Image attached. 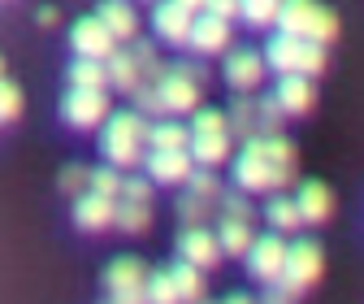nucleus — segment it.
I'll list each match as a JSON object with an SVG mask.
<instances>
[{"mask_svg": "<svg viewBox=\"0 0 364 304\" xmlns=\"http://www.w3.org/2000/svg\"><path fill=\"white\" fill-rule=\"evenodd\" d=\"M295 148L282 135H252L235 157V183L243 192H282L295 179Z\"/></svg>", "mask_w": 364, "mask_h": 304, "instance_id": "obj_1", "label": "nucleus"}, {"mask_svg": "<svg viewBox=\"0 0 364 304\" xmlns=\"http://www.w3.org/2000/svg\"><path fill=\"white\" fill-rule=\"evenodd\" d=\"M144 144H148V122L144 113H113L105 117L100 130V152L113 169H130L144 161Z\"/></svg>", "mask_w": 364, "mask_h": 304, "instance_id": "obj_2", "label": "nucleus"}, {"mask_svg": "<svg viewBox=\"0 0 364 304\" xmlns=\"http://www.w3.org/2000/svg\"><path fill=\"white\" fill-rule=\"evenodd\" d=\"M273 26H282V35H299L312 43H330L338 35V18L326 5H316V0H282Z\"/></svg>", "mask_w": 364, "mask_h": 304, "instance_id": "obj_3", "label": "nucleus"}, {"mask_svg": "<svg viewBox=\"0 0 364 304\" xmlns=\"http://www.w3.org/2000/svg\"><path fill=\"white\" fill-rule=\"evenodd\" d=\"M264 65H273L278 74H321L326 70V43H312V39H299V35H273L269 48H264Z\"/></svg>", "mask_w": 364, "mask_h": 304, "instance_id": "obj_4", "label": "nucleus"}, {"mask_svg": "<svg viewBox=\"0 0 364 304\" xmlns=\"http://www.w3.org/2000/svg\"><path fill=\"white\" fill-rule=\"evenodd\" d=\"M187 152L196 165L213 169L230 157V122H225L221 109H200L196 122H191V140H187Z\"/></svg>", "mask_w": 364, "mask_h": 304, "instance_id": "obj_5", "label": "nucleus"}, {"mask_svg": "<svg viewBox=\"0 0 364 304\" xmlns=\"http://www.w3.org/2000/svg\"><path fill=\"white\" fill-rule=\"evenodd\" d=\"M316 278H321V248H316L312 239L291 243V248H287V261H282V278H278V287L291 291V295H299V291H308Z\"/></svg>", "mask_w": 364, "mask_h": 304, "instance_id": "obj_6", "label": "nucleus"}, {"mask_svg": "<svg viewBox=\"0 0 364 304\" xmlns=\"http://www.w3.org/2000/svg\"><path fill=\"white\" fill-rule=\"evenodd\" d=\"M144 261L139 256H113L109 270H105V287L113 304H144Z\"/></svg>", "mask_w": 364, "mask_h": 304, "instance_id": "obj_7", "label": "nucleus"}, {"mask_svg": "<svg viewBox=\"0 0 364 304\" xmlns=\"http://www.w3.org/2000/svg\"><path fill=\"white\" fill-rule=\"evenodd\" d=\"M61 117L78 130H91V126H100L109 117V96H105V87H70L65 100H61Z\"/></svg>", "mask_w": 364, "mask_h": 304, "instance_id": "obj_8", "label": "nucleus"}, {"mask_svg": "<svg viewBox=\"0 0 364 304\" xmlns=\"http://www.w3.org/2000/svg\"><path fill=\"white\" fill-rule=\"evenodd\" d=\"M243 256H247V270H252V278L269 287V283H278V278H282L287 243H282V235H260V239H252V248H247Z\"/></svg>", "mask_w": 364, "mask_h": 304, "instance_id": "obj_9", "label": "nucleus"}, {"mask_svg": "<svg viewBox=\"0 0 364 304\" xmlns=\"http://www.w3.org/2000/svg\"><path fill=\"white\" fill-rule=\"evenodd\" d=\"M144 165L152 174V183H187L191 169H196V161H191L187 148H152L144 157Z\"/></svg>", "mask_w": 364, "mask_h": 304, "instance_id": "obj_10", "label": "nucleus"}, {"mask_svg": "<svg viewBox=\"0 0 364 304\" xmlns=\"http://www.w3.org/2000/svg\"><path fill=\"white\" fill-rule=\"evenodd\" d=\"M70 43H74L78 57H91V61H105V57L117 48V39L109 35V26H105L100 18H82V22H74Z\"/></svg>", "mask_w": 364, "mask_h": 304, "instance_id": "obj_11", "label": "nucleus"}, {"mask_svg": "<svg viewBox=\"0 0 364 304\" xmlns=\"http://www.w3.org/2000/svg\"><path fill=\"white\" fill-rule=\"evenodd\" d=\"M178 252H182V261H191V266H200V270H208V266L221 261V243H217V235L204 222L187 226V231L178 235Z\"/></svg>", "mask_w": 364, "mask_h": 304, "instance_id": "obj_12", "label": "nucleus"}, {"mask_svg": "<svg viewBox=\"0 0 364 304\" xmlns=\"http://www.w3.org/2000/svg\"><path fill=\"white\" fill-rule=\"evenodd\" d=\"M113 200L117 196H105V192H78V200H74V222H78V231H105V226H113Z\"/></svg>", "mask_w": 364, "mask_h": 304, "instance_id": "obj_13", "label": "nucleus"}, {"mask_svg": "<svg viewBox=\"0 0 364 304\" xmlns=\"http://www.w3.org/2000/svg\"><path fill=\"white\" fill-rule=\"evenodd\" d=\"M264 78V57L252 53V48H235L225 57V83L235 87V92H256Z\"/></svg>", "mask_w": 364, "mask_h": 304, "instance_id": "obj_14", "label": "nucleus"}, {"mask_svg": "<svg viewBox=\"0 0 364 304\" xmlns=\"http://www.w3.org/2000/svg\"><path fill=\"white\" fill-rule=\"evenodd\" d=\"M161 87V100H165V113H187L200 105V83L187 78L182 70H165V78L156 83Z\"/></svg>", "mask_w": 364, "mask_h": 304, "instance_id": "obj_15", "label": "nucleus"}, {"mask_svg": "<svg viewBox=\"0 0 364 304\" xmlns=\"http://www.w3.org/2000/svg\"><path fill=\"white\" fill-rule=\"evenodd\" d=\"M187 43H191V48L196 53H221L225 48V43H230V22H221V18H213V14H196L191 18V35H187Z\"/></svg>", "mask_w": 364, "mask_h": 304, "instance_id": "obj_16", "label": "nucleus"}, {"mask_svg": "<svg viewBox=\"0 0 364 304\" xmlns=\"http://www.w3.org/2000/svg\"><path fill=\"white\" fill-rule=\"evenodd\" d=\"M191 18H196V14H187L182 5H173V0H161V5L152 9V31H156L165 43H187Z\"/></svg>", "mask_w": 364, "mask_h": 304, "instance_id": "obj_17", "label": "nucleus"}, {"mask_svg": "<svg viewBox=\"0 0 364 304\" xmlns=\"http://www.w3.org/2000/svg\"><path fill=\"white\" fill-rule=\"evenodd\" d=\"M273 100H278V109H282L287 117L308 113V109H312V100H316L312 78H304V74H282V83H278V92H273Z\"/></svg>", "mask_w": 364, "mask_h": 304, "instance_id": "obj_18", "label": "nucleus"}, {"mask_svg": "<svg viewBox=\"0 0 364 304\" xmlns=\"http://www.w3.org/2000/svg\"><path fill=\"white\" fill-rule=\"evenodd\" d=\"M295 209H299V217L304 222H326V217L334 213V196H330V187L326 183H304L299 187V196H295Z\"/></svg>", "mask_w": 364, "mask_h": 304, "instance_id": "obj_19", "label": "nucleus"}, {"mask_svg": "<svg viewBox=\"0 0 364 304\" xmlns=\"http://www.w3.org/2000/svg\"><path fill=\"white\" fill-rule=\"evenodd\" d=\"M96 18L109 26L113 39H134V35H139V18H134V9L126 5V0H105Z\"/></svg>", "mask_w": 364, "mask_h": 304, "instance_id": "obj_20", "label": "nucleus"}, {"mask_svg": "<svg viewBox=\"0 0 364 304\" xmlns=\"http://www.w3.org/2000/svg\"><path fill=\"white\" fill-rule=\"evenodd\" d=\"M105 74H109V87H117V92H134V87L144 83V74H139V65H134V57L122 53V48H113V53L105 57Z\"/></svg>", "mask_w": 364, "mask_h": 304, "instance_id": "obj_21", "label": "nucleus"}, {"mask_svg": "<svg viewBox=\"0 0 364 304\" xmlns=\"http://www.w3.org/2000/svg\"><path fill=\"white\" fill-rule=\"evenodd\" d=\"M217 235V243H221V252H230V256H243L247 248H252V222H243V217H225L221 213V226L213 231Z\"/></svg>", "mask_w": 364, "mask_h": 304, "instance_id": "obj_22", "label": "nucleus"}, {"mask_svg": "<svg viewBox=\"0 0 364 304\" xmlns=\"http://www.w3.org/2000/svg\"><path fill=\"white\" fill-rule=\"evenodd\" d=\"M113 222H117V231H126V235H139V231L152 222V204H139V200L117 196V200H113Z\"/></svg>", "mask_w": 364, "mask_h": 304, "instance_id": "obj_23", "label": "nucleus"}, {"mask_svg": "<svg viewBox=\"0 0 364 304\" xmlns=\"http://www.w3.org/2000/svg\"><path fill=\"white\" fill-rule=\"evenodd\" d=\"M173 287H178V300H187V304H200L204 300V274L200 266H191V261H178V266L169 270Z\"/></svg>", "mask_w": 364, "mask_h": 304, "instance_id": "obj_24", "label": "nucleus"}, {"mask_svg": "<svg viewBox=\"0 0 364 304\" xmlns=\"http://www.w3.org/2000/svg\"><path fill=\"white\" fill-rule=\"evenodd\" d=\"M264 217H269L273 231H299V226H304V217H299V209H295V196H273L269 209H264Z\"/></svg>", "mask_w": 364, "mask_h": 304, "instance_id": "obj_25", "label": "nucleus"}, {"mask_svg": "<svg viewBox=\"0 0 364 304\" xmlns=\"http://www.w3.org/2000/svg\"><path fill=\"white\" fill-rule=\"evenodd\" d=\"M225 122H230V135H243V140H252V135H256V100H252L247 92H239V100L230 105Z\"/></svg>", "mask_w": 364, "mask_h": 304, "instance_id": "obj_26", "label": "nucleus"}, {"mask_svg": "<svg viewBox=\"0 0 364 304\" xmlns=\"http://www.w3.org/2000/svg\"><path fill=\"white\" fill-rule=\"evenodd\" d=\"M144 304H182L178 300V287L169 278V270H152L144 278Z\"/></svg>", "mask_w": 364, "mask_h": 304, "instance_id": "obj_27", "label": "nucleus"}, {"mask_svg": "<svg viewBox=\"0 0 364 304\" xmlns=\"http://www.w3.org/2000/svg\"><path fill=\"white\" fill-rule=\"evenodd\" d=\"M187 140H191V130L178 126V122H152L148 126V144L152 148H187Z\"/></svg>", "mask_w": 364, "mask_h": 304, "instance_id": "obj_28", "label": "nucleus"}, {"mask_svg": "<svg viewBox=\"0 0 364 304\" xmlns=\"http://www.w3.org/2000/svg\"><path fill=\"white\" fill-rule=\"evenodd\" d=\"M70 87H109L105 61H91V57H78V61L70 65Z\"/></svg>", "mask_w": 364, "mask_h": 304, "instance_id": "obj_29", "label": "nucleus"}, {"mask_svg": "<svg viewBox=\"0 0 364 304\" xmlns=\"http://www.w3.org/2000/svg\"><path fill=\"white\" fill-rule=\"evenodd\" d=\"M278 5H282V0H239V18L247 26H273Z\"/></svg>", "mask_w": 364, "mask_h": 304, "instance_id": "obj_30", "label": "nucleus"}, {"mask_svg": "<svg viewBox=\"0 0 364 304\" xmlns=\"http://www.w3.org/2000/svg\"><path fill=\"white\" fill-rule=\"evenodd\" d=\"M130 57H134V65H139V74H144L148 83H161V78H165V65L156 61V53H152V43H148V39H134Z\"/></svg>", "mask_w": 364, "mask_h": 304, "instance_id": "obj_31", "label": "nucleus"}, {"mask_svg": "<svg viewBox=\"0 0 364 304\" xmlns=\"http://www.w3.org/2000/svg\"><path fill=\"white\" fill-rule=\"evenodd\" d=\"M282 109H278V100H273V96H260L256 100V126H260V135H278V130H282Z\"/></svg>", "mask_w": 364, "mask_h": 304, "instance_id": "obj_32", "label": "nucleus"}, {"mask_svg": "<svg viewBox=\"0 0 364 304\" xmlns=\"http://www.w3.org/2000/svg\"><path fill=\"white\" fill-rule=\"evenodd\" d=\"M130 96H134V105H139V113H152V117L165 113V100H161V87L156 83H139Z\"/></svg>", "mask_w": 364, "mask_h": 304, "instance_id": "obj_33", "label": "nucleus"}, {"mask_svg": "<svg viewBox=\"0 0 364 304\" xmlns=\"http://www.w3.org/2000/svg\"><path fill=\"white\" fill-rule=\"evenodd\" d=\"M18 113H22V92L0 74V122H14Z\"/></svg>", "mask_w": 364, "mask_h": 304, "instance_id": "obj_34", "label": "nucleus"}, {"mask_svg": "<svg viewBox=\"0 0 364 304\" xmlns=\"http://www.w3.org/2000/svg\"><path fill=\"white\" fill-rule=\"evenodd\" d=\"M87 187H91V192H105V196H117V192H122V179H117L113 165H100V169L87 174Z\"/></svg>", "mask_w": 364, "mask_h": 304, "instance_id": "obj_35", "label": "nucleus"}, {"mask_svg": "<svg viewBox=\"0 0 364 304\" xmlns=\"http://www.w3.org/2000/svg\"><path fill=\"white\" fill-rule=\"evenodd\" d=\"M178 217H182V222H187V226H200L204 217H208V200H204V196H191V192H187V196L178 200Z\"/></svg>", "mask_w": 364, "mask_h": 304, "instance_id": "obj_36", "label": "nucleus"}, {"mask_svg": "<svg viewBox=\"0 0 364 304\" xmlns=\"http://www.w3.org/2000/svg\"><path fill=\"white\" fill-rule=\"evenodd\" d=\"M187 187H191V196H204L208 204L221 196V187H217V179H213V174L208 169H191V179H187Z\"/></svg>", "mask_w": 364, "mask_h": 304, "instance_id": "obj_37", "label": "nucleus"}, {"mask_svg": "<svg viewBox=\"0 0 364 304\" xmlns=\"http://www.w3.org/2000/svg\"><path fill=\"white\" fill-rule=\"evenodd\" d=\"M117 196H126V200H139V204H152V183H148V179H126Z\"/></svg>", "mask_w": 364, "mask_h": 304, "instance_id": "obj_38", "label": "nucleus"}, {"mask_svg": "<svg viewBox=\"0 0 364 304\" xmlns=\"http://www.w3.org/2000/svg\"><path fill=\"white\" fill-rule=\"evenodd\" d=\"M221 213H225V217H243V222H252V204H247L243 196H225V192H221Z\"/></svg>", "mask_w": 364, "mask_h": 304, "instance_id": "obj_39", "label": "nucleus"}, {"mask_svg": "<svg viewBox=\"0 0 364 304\" xmlns=\"http://www.w3.org/2000/svg\"><path fill=\"white\" fill-rule=\"evenodd\" d=\"M61 192H70V196H78V192H87V169H78V165H70V169H61Z\"/></svg>", "mask_w": 364, "mask_h": 304, "instance_id": "obj_40", "label": "nucleus"}, {"mask_svg": "<svg viewBox=\"0 0 364 304\" xmlns=\"http://www.w3.org/2000/svg\"><path fill=\"white\" fill-rule=\"evenodd\" d=\"M204 14L230 22V18H239V0H204Z\"/></svg>", "mask_w": 364, "mask_h": 304, "instance_id": "obj_41", "label": "nucleus"}, {"mask_svg": "<svg viewBox=\"0 0 364 304\" xmlns=\"http://www.w3.org/2000/svg\"><path fill=\"white\" fill-rule=\"evenodd\" d=\"M260 304H295V295L291 291H282L278 283H269V291H264V300Z\"/></svg>", "mask_w": 364, "mask_h": 304, "instance_id": "obj_42", "label": "nucleus"}, {"mask_svg": "<svg viewBox=\"0 0 364 304\" xmlns=\"http://www.w3.org/2000/svg\"><path fill=\"white\" fill-rule=\"evenodd\" d=\"M173 5H182L187 14H200V9H204V0H173Z\"/></svg>", "mask_w": 364, "mask_h": 304, "instance_id": "obj_43", "label": "nucleus"}, {"mask_svg": "<svg viewBox=\"0 0 364 304\" xmlns=\"http://www.w3.org/2000/svg\"><path fill=\"white\" fill-rule=\"evenodd\" d=\"M225 304H256V300H247V295H239V291H235V295H225Z\"/></svg>", "mask_w": 364, "mask_h": 304, "instance_id": "obj_44", "label": "nucleus"}, {"mask_svg": "<svg viewBox=\"0 0 364 304\" xmlns=\"http://www.w3.org/2000/svg\"><path fill=\"white\" fill-rule=\"evenodd\" d=\"M0 74H5V61H0Z\"/></svg>", "mask_w": 364, "mask_h": 304, "instance_id": "obj_45", "label": "nucleus"}, {"mask_svg": "<svg viewBox=\"0 0 364 304\" xmlns=\"http://www.w3.org/2000/svg\"><path fill=\"white\" fill-rule=\"evenodd\" d=\"M105 304H113V300H105Z\"/></svg>", "mask_w": 364, "mask_h": 304, "instance_id": "obj_46", "label": "nucleus"}, {"mask_svg": "<svg viewBox=\"0 0 364 304\" xmlns=\"http://www.w3.org/2000/svg\"><path fill=\"white\" fill-rule=\"evenodd\" d=\"M200 304H204V300H200Z\"/></svg>", "mask_w": 364, "mask_h": 304, "instance_id": "obj_47", "label": "nucleus"}]
</instances>
